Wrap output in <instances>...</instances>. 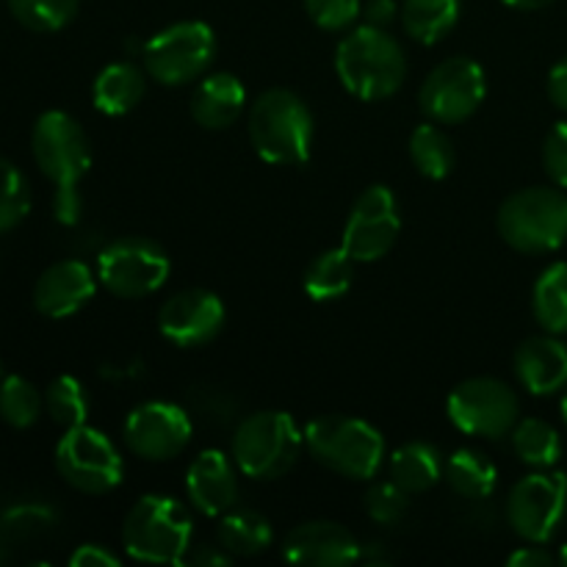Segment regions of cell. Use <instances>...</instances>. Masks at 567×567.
Instances as JSON below:
<instances>
[{
	"instance_id": "8fae6325",
	"label": "cell",
	"mask_w": 567,
	"mask_h": 567,
	"mask_svg": "<svg viewBox=\"0 0 567 567\" xmlns=\"http://www.w3.org/2000/svg\"><path fill=\"white\" fill-rule=\"evenodd\" d=\"M172 260L164 247L150 238H116L100 252L97 280L120 299H144L169 280Z\"/></svg>"
},
{
	"instance_id": "d6986e66",
	"label": "cell",
	"mask_w": 567,
	"mask_h": 567,
	"mask_svg": "<svg viewBox=\"0 0 567 567\" xmlns=\"http://www.w3.org/2000/svg\"><path fill=\"white\" fill-rule=\"evenodd\" d=\"M97 275L83 260H59L39 275L33 308L48 319H66L86 308L97 291Z\"/></svg>"
},
{
	"instance_id": "7c38bea8",
	"label": "cell",
	"mask_w": 567,
	"mask_h": 567,
	"mask_svg": "<svg viewBox=\"0 0 567 567\" xmlns=\"http://www.w3.org/2000/svg\"><path fill=\"white\" fill-rule=\"evenodd\" d=\"M567 518V476L563 471H535L513 485L507 496V524L524 543L557 537Z\"/></svg>"
},
{
	"instance_id": "7dc6e473",
	"label": "cell",
	"mask_w": 567,
	"mask_h": 567,
	"mask_svg": "<svg viewBox=\"0 0 567 567\" xmlns=\"http://www.w3.org/2000/svg\"><path fill=\"white\" fill-rule=\"evenodd\" d=\"M0 380H3V363H0Z\"/></svg>"
},
{
	"instance_id": "f546056e",
	"label": "cell",
	"mask_w": 567,
	"mask_h": 567,
	"mask_svg": "<svg viewBox=\"0 0 567 567\" xmlns=\"http://www.w3.org/2000/svg\"><path fill=\"white\" fill-rule=\"evenodd\" d=\"M410 161L424 175L426 181H443L452 175L457 155H454V144L446 133L437 127V122H424L410 133Z\"/></svg>"
},
{
	"instance_id": "44dd1931",
	"label": "cell",
	"mask_w": 567,
	"mask_h": 567,
	"mask_svg": "<svg viewBox=\"0 0 567 567\" xmlns=\"http://www.w3.org/2000/svg\"><path fill=\"white\" fill-rule=\"evenodd\" d=\"M247 109V89L233 72H205L192 92V120L205 131H227Z\"/></svg>"
},
{
	"instance_id": "4fadbf2b",
	"label": "cell",
	"mask_w": 567,
	"mask_h": 567,
	"mask_svg": "<svg viewBox=\"0 0 567 567\" xmlns=\"http://www.w3.org/2000/svg\"><path fill=\"white\" fill-rule=\"evenodd\" d=\"M487 97V75L468 55L441 61L419 89V105L426 120L457 125L474 116Z\"/></svg>"
},
{
	"instance_id": "7402d4cb",
	"label": "cell",
	"mask_w": 567,
	"mask_h": 567,
	"mask_svg": "<svg viewBox=\"0 0 567 567\" xmlns=\"http://www.w3.org/2000/svg\"><path fill=\"white\" fill-rule=\"evenodd\" d=\"M147 92V75L131 61L103 66L92 83V103L105 116H125L136 109Z\"/></svg>"
},
{
	"instance_id": "1f68e13d",
	"label": "cell",
	"mask_w": 567,
	"mask_h": 567,
	"mask_svg": "<svg viewBox=\"0 0 567 567\" xmlns=\"http://www.w3.org/2000/svg\"><path fill=\"white\" fill-rule=\"evenodd\" d=\"M44 410V396L25 377H3L0 380V419L14 430H28L39 421Z\"/></svg>"
},
{
	"instance_id": "277c9868",
	"label": "cell",
	"mask_w": 567,
	"mask_h": 567,
	"mask_svg": "<svg viewBox=\"0 0 567 567\" xmlns=\"http://www.w3.org/2000/svg\"><path fill=\"white\" fill-rule=\"evenodd\" d=\"M194 543V515L181 498L147 493L122 524V546L136 563L181 565Z\"/></svg>"
},
{
	"instance_id": "8992f818",
	"label": "cell",
	"mask_w": 567,
	"mask_h": 567,
	"mask_svg": "<svg viewBox=\"0 0 567 567\" xmlns=\"http://www.w3.org/2000/svg\"><path fill=\"white\" fill-rule=\"evenodd\" d=\"M305 446V430L282 410H260L236 426L230 454L249 480L275 482L297 465Z\"/></svg>"
},
{
	"instance_id": "52a82bcc",
	"label": "cell",
	"mask_w": 567,
	"mask_h": 567,
	"mask_svg": "<svg viewBox=\"0 0 567 567\" xmlns=\"http://www.w3.org/2000/svg\"><path fill=\"white\" fill-rule=\"evenodd\" d=\"M498 236L524 255H546L567 241V194L532 186L507 197L496 216Z\"/></svg>"
},
{
	"instance_id": "ba28073f",
	"label": "cell",
	"mask_w": 567,
	"mask_h": 567,
	"mask_svg": "<svg viewBox=\"0 0 567 567\" xmlns=\"http://www.w3.org/2000/svg\"><path fill=\"white\" fill-rule=\"evenodd\" d=\"M216 50H219V42L208 22H175L155 33L142 48L144 72L161 86H186L208 72Z\"/></svg>"
},
{
	"instance_id": "83f0119b",
	"label": "cell",
	"mask_w": 567,
	"mask_h": 567,
	"mask_svg": "<svg viewBox=\"0 0 567 567\" xmlns=\"http://www.w3.org/2000/svg\"><path fill=\"white\" fill-rule=\"evenodd\" d=\"M532 313L551 336H567V264H551L540 271L532 288Z\"/></svg>"
},
{
	"instance_id": "cb8c5ba5",
	"label": "cell",
	"mask_w": 567,
	"mask_h": 567,
	"mask_svg": "<svg viewBox=\"0 0 567 567\" xmlns=\"http://www.w3.org/2000/svg\"><path fill=\"white\" fill-rule=\"evenodd\" d=\"M216 540L233 559H247L264 554L271 546V540H275V532H271L266 515L247 507H233L230 513L219 518Z\"/></svg>"
},
{
	"instance_id": "e0dca14e",
	"label": "cell",
	"mask_w": 567,
	"mask_h": 567,
	"mask_svg": "<svg viewBox=\"0 0 567 567\" xmlns=\"http://www.w3.org/2000/svg\"><path fill=\"white\" fill-rule=\"evenodd\" d=\"M360 543L336 520H308L293 526L282 543V559L308 567H347L360 563Z\"/></svg>"
},
{
	"instance_id": "bcb514c9",
	"label": "cell",
	"mask_w": 567,
	"mask_h": 567,
	"mask_svg": "<svg viewBox=\"0 0 567 567\" xmlns=\"http://www.w3.org/2000/svg\"><path fill=\"white\" fill-rule=\"evenodd\" d=\"M559 410H563V421H565V426H567V393L563 396V404H559Z\"/></svg>"
},
{
	"instance_id": "3957f363",
	"label": "cell",
	"mask_w": 567,
	"mask_h": 567,
	"mask_svg": "<svg viewBox=\"0 0 567 567\" xmlns=\"http://www.w3.org/2000/svg\"><path fill=\"white\" fill-rule=\"evenodd\" d=\"M249 144L275 166H299L313 150V114L308 103L291 89H266L249 105Z\"/></svg>"
},
{
	"instance_id": "f1b7e54d",
	"label": "cell",
	"mask_w": 567,
	"mask_h": 567,
	"mask_svg": "<svg viewBox=\"0 0 567 567\" xmlns=\"http://www.w3.org/2000/svg\"><path fill=\"white\" fill-rule=\"evenodd\" d=\"M513 437V452L524 465L535 471H548L563 457V437L557 426L543 419H524L509 432Z\"/></svg>"
},
{
	"instance_id": "d590c367",
	"label": "cell",
	"mask_w": 567,
	"mask_h": 567,
	"mask_svg": "<svg viewBox=\"0 0 567 567\" xmlns=\"http://www.w3.org/2000/svg\"><path fill=\"white\" fill-rule=\"evenodd\" d=\"M410 509V493L402 491L393 480L377 482L365 493V515L377 526H396Z\"/></svg>"
},
{
	"instance_id": "9c48e42d",
	"label": "cell",
	"mask_w": 567,
	"mask_h": 567,
	"mask_svg": "<svg viewBox=\"0 0 567 567\" xmlns=\"http://www.w3.org/2000/svg\"><path fill=\"white\" fill-rule=\"evenodd\" d=\"M55 471L78 493L105 496L122 485L125 460L105 432L83 424L61 435L55 446Z\"/></svg>"
},
{
	"instance_id": "ee69618b",
	"label": "cell",
	"mask_w": 567,
	"mask_h": 567,
	"mask_svg": "<svg viewBox=\"0 0 567 567\" xmlns=\"http://www.w3.org/2000/svg\"><path fill=\"white\" fill-rule=\"evenodd\" d=\"M502 3H507L509 9H518V11H537L551 6L554 0H502Z\"/></svg>"
},
{
	"instance_id": "836d02e7",
	"label": "cell",
	"mask_w": 567,
	"mask_h": 567,
	"mask_svg": "<svg viewBox=\"0 0 567 567\" xmlns=\"http://www.w3.org/2000/svg\"><path fill=\"white\" fill-rule=\"evenodd\" d=\"M81 0H9V9L20 25L37 33H55L70 25Z\"/></svg>"
},
{
	"instance_id": "5b68a950",
	"label": "cell",
	"mask_w": 567,
	"mask_h": 567,
	"mask_svg": "<svg viewBox=\"0 0 567 567\" xmlns=\"http://www.w3.org/2000/svg\"><path fill=\"white\" fill-rule=\"evenodd\" d=\"M310 457L343 480H374L385 463V437L354 415H319L305 426Z\"/></svg>"
},
{
	"instance_id": "603a6c76",
	"label": "cell",
	"mask_w": 567,
	"mask_h": 567,
	"mask_svg": "<svg viewBox=\"0 0 567 567\" xmlns=\"http://www.w3.org/2000/svg\"><path fill=\"white\" fill-rule=\"evenodd\" d=\"M443 465L446 460L441 457L432 443L426 441H410L399 446L396 452L388 457V468H391V480L396 482L402 491L426 493L443 480Z\"/></svg>"
},
{
	"instance_id": "30bf717a",
	"label": "cell",
	"mask_w": 567,
	"mask_h": 567,
	"mask_svg": "<svg viewBox=\"0 0 567 567\" xmlns=\"http://www.w3.org/2000/svg\"><path fill=\"white\" fill-rule=\"evenodd\" d=\"M446 415L463 435L502 441L520 421L518 393L496 377H471L452 388Z\"/></svg>"
},
{
	"instance_id": "ac0fdd59",
	"label": "cell",
	"mask_w": 567,
	"mask_h": 567,
	"mask_svg": "<svg viewBox=\"0 0 567 567\" xmlns=\"http://www.w3.org/2000/svg\"><path fill=\"white\" fill-rule=\"evenodd\" d=\"M186 496L205 518H221L238 507V465L233 454L205 449L186 471Z\"/></svg>"
},
{
	"instance_id": "4316f807",
	"label": "cell",
	"mask_w": 567,
	"mask_h": 567,
	"mask_svg": "<svg viewBox=\"0 0 567 567\" xmlns=\"http://www.w3.org/2000/svg\"><path fill=\"white\" fill-rule=\"evenodd\" d=\"M354 264L358 260L343 247L327 249L319 258H313V264L305 271V293L313 302H336L347 297L354 282Z\"/></svg>"
},
{
	"instance_id": "60d3db41",
	"label": "cell",
	"mask_w": 567,
	"mask_h": 567,
	"mask_svg": "<svg viewBox=\"0 0 567 567\" xmlns=\"http://www.w3.org/2000/svg\"><path fill=\"white\" fill-rule=\"evenodd\" d=\"M557 563L551 551L540 546V543H529V546H520L518 551H513L507 557L509 567H551Z\"/></svg>"
},
{
	"instance_id": "ab89813d",
	"label": "cell",
	"mask_w": 567,
	"mask_h": 567,
	"mask_svg": "<svg viewBox=\"0 0 567 567\" xmlns=\"http://www.w3.org/2000/svg\"><path fill=\"white\" fill-rule=\"evenodd\" d=\"M399 11H402V6H399L396 0H365L360 17L365 20V25L388 28L393 20H396Z\"/></svg>"
},
{
	"instance_id": "5bb4252c",
	"label": "cell",
	"mask_w": 567,
	"mask_h": 567,
	"mask_svg": "<svg viewBox=\"0 0 567 567\" xmlns=\"http://www.w3.org/2000/svg\"><path fill=\"white\" fill-rule=\"evenodd\" d=\"M399 230H402V216H399L396 194L385 183H374L360 192L349 208L341 247L358 264H374L396 247Z\"/></svg>"
},
{
	"instance_id": "d4e9b609",
	"label": "cell",
	"mask_w": 567,
	"mask_h": 567,
	"mask_svg": "<svg viewBox=\"0 0 567 567\" xmlns=\"http://www.w3.org/2000/svg\"><path fill=\"white\" fill-rule=\"evenodd\" d=\"M463 0H402L404 33L419 44H437L457 28Z\"/></svg>"
},
{
	"instance_id": "e575fe53",
	"label": "cell",
	"mask_w": 567,
	"mask_h": 567,
	"mask_svg": "<svg viewBox=\"0 0 567 567\" xmlns=\"http://www.w3.org/2000/svg\"><path fill=\"white\" fill-rule=\"evenodd\" d=\"M31 210V186L11 161L0 158V236L14 230Z\"/></svg>"
},
{
	"instance_id": "7bdbcfd3",
	"label": "cell",
	"mask_w": 567,
	"mask_h": 567,
	"mask_svg": "<svg viewBox=\"0 0 567 567\" xmlns=\"http://www.w3.org/2000/svg\"><path fill=\"white\" fill-rule=\"evenodd\" d=\"M548 97L559 111H567V55L548 72Z\"/></svg>"
},
{
	"instance_id": "d6a6232c",
	"label": "cell",
	"mask_w": 567,
	"mask_h": 567,
	"mask_svg": "<svg viewBox=\"0 0 567 567\" xmlns=\"http://www.w3.org/2000/svg\"><path fill=\"white\" fill-rule=\"evenodd\" d=\"M55 524H59V515H55V509L48 507V504H14V507L6 509L3 518H0V540H3L6 546L37 540V537L48 535Z\"/></svg>"
},
{
	"instance_id": "4dcf8cb0",
	"label": "cell",
	"mask_w": 567,
	"mask_h": 567,
	"mask_svg": "<svg viewBox=\"0 0 567 567\" xmlns=\"http://www.w3.org/2000/svg\"><path fill=\"white\" fill-rule=\"evenodd\" d=\"M44 413L50 415L53 424L61 430H75L89 421V396L81 380L70 374L55 377L44 391Z\"/></svg>"
},
{
	"instance_id": "6da1fadb",
	"label": "cell",
	"mask_w": 567,
	"mask_h": 567,
	"mask_svg": "<svg viewBox=\"0 0 567 567\" xmlns=\"http://www.w3.org/2000/svg\"><path fill=\"white\" fill-rule=\"evenodd\" d=\"M33 161L55 186L53 216L61 225H78L81 219V194L78 183L92 169L89 136L75 116L64 111H44L31 133Z\"/></svg>"
},
{
	"instance_id": "2e32d148",
	"label": "cell",
	"mask_w": 567,
	"mask_h": 567,
	"mask_svg": "<svg viewBox=\"0 0 567 567\" xmlns=\"http://www.w3.org/2000/svg\"><path fill=\"white\" fill-rule=\"evenodd\" d=\"M225 302L205 288L177 291L161 305L158 332L181 349L208 347L225 330Z\"/></svg>"
},
{
	"instance_id": "9a60e30c",
	"label": "cell",
	"mask_w": 567,
	"mask_h": 567,
	"mask_svg": "<svg viewBox=\"0 0 567 567\" xmlns=\"http://www.w3.org/2000/svg\"><path fill=\"white\" fill-rule=\"evenodd\" d=\"M125 446L144 463H169L181 457L192 443L194 424L192 415L172 402H144L127 413L125 426Z\"/></svg>"
},
{
	"instance_id": "74e56055",
	"label": "cell",
	"mask_w": 567,
	"mask_h": 567,
	"mask_svg": "<svg viewBox=\"0 0 567 567\" xmlns=\"http://www.w3.org/2000/svg\"><path fill=\"white\" fill-rule=\"evenodd\" d=\"M543 169L554 186L567 188V122H557L543 142Z\"/></svg>"
},
{
	"instance_id": "484cf974",
	"label": "cell",
	"mask_w": 567,
	"mask_h": 567,
	"mask_svg": "<svg viewBox=\"0 0 567 567\" xmlns=\"http://www.w3.org/2000/svg\"><path fill=\"white\" fill-rule=\"evenodd\" d=\"M443 480L457 496L468 502H485L498 487V468L480 449H457L443 465Z\"/></svg>"
},
{
	"instance_id": "f35d334b",
	"label": "cell",
	"mask_w": 567,
	"mask_h": 567,
	"mask_svg": "<svg viewBox=\"0 0 567 567\" xmlns=\"http://www.w3.org/2000/svg\"><path fill=\"white\" fill-rule=\"evenodd\" d=\"M72 567H120L122 559L114 551H109L100 543H86V546H78L70 557Z\"/></svg>"
},
{
	"instance_id": "b9f144b4",
	"label": "cell",
	"mask_w": 567,
	"mask_h": 567,
	"mask_svg": "<svg viewBox=\"0 0 567 567\" xmlns=\"http://www.w3.org/2000/svg\"><path fill=\"white\" fill-rule=\"evenodd\" d=\"M233 563L230 554L221 546H199L197 551L188 548V554L183 557L181 565H194V567H227Z\"/></svg>"
},
{
	"instance_id": "f6af8a7d",
	"label": "cell",
	"mask_w": 567,
	"mask_h": 567,
	"mask_svg": "<svg viewBox=\"0 0 567 567\" xmlns=\"http://www.w3.org/2000/svg\"><path fill=\"white\" fill-rule=\"evenodd\" d=\"M557 563H563L565 567H567V543L563 548H559V554H557Z\"/></svg>"
},
{
	"instance_id": "8d00e7d4",
	"label": "cell",
	"mask_w": 567,
	"mask_h": 567,
	"mask_svg": "<svg viewBox=\"0 0 567 567\" xmlns=\"http://www.w3.org/2000/svg\"><path fill=\"white\" fill-rule=\"evenodd\" d=\"M305 11L321 31H349L360 20L363 0H305Z\"/></svg>"
},
{
	"instance_id": "7a4b0ae2",
	"label": "cell",
	"mask_w": 567,
	"mask_h": 567,
	"mask_svg": "<svg viewBox=\"0 0 567 567\" xmlns=\"http://www.w3.org/2000/svg\"><path fill=\"white\" fill-rule=\"evenodd\" d=\"M341 86L363 103L393 97L408 78V59L388 28L360 25L341 39L336 50Z\"/></svg>"
},
{
	"instance_id": "ffe728a7",
	"label": "cell",
	"mask_w": 567,
	"mask_h": 567,
	"mask_svg": "<svg viewBox=\"0 0 567 567\" xmlns=\"http://www.w3.org/2000/svg\"><path fill=\"white\" fill-rule=\"evenodd\" d=\"M515 377L532 396H554L567 388V347L559 336L526 338L513 358Z\"/></svg>"
}]
</instances>
